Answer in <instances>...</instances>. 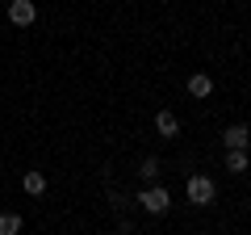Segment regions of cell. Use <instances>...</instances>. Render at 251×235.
Segmentation results:
<instances>
[{
  "instance_id": "1",
  "label": "cell",
  "mask_w": 251,
  "mask_h": 235,
  "mask_svg": "<svg viewBox=\"0 0 251 235\" xmlns=\"http://www.w3.org/2000/svg\"><path fill=\"white\" fill-rule=\"evenodd\" d=\"M184 193H188V202H193V206H209V202H214V193H218V185L209 181L205 172H197V176H188Z\"/></svg>"
},
{
  "instance_id": "9",
  "label": "cell",
  "mask_w": 251,
  "mask_h": 235,
  "mask_svg": "<svg viewBox=\"0 0 251 235\" xmlns=\"http://www.w3.org/2000/svg\"><path fill=\"white\" fill-rule=\"evenodd\" d=\"M226 168L230 172H247V151H226Z\"/></svg>"
},
{
  "instance_id": "4",
  "label": "cell",
  "mask_w": 251,
  "mask_h": 235,
  "mask_svg": "<svg viewBox=\"0 0 251 235\" xmlns=\"http://www.w3.org/2000/svg\"><path fill=\"white\" fill-rule=\"evenodd\" d=\"M155 130H159L163 139H176L180 135V118L172 114V109H159V114H155Z\"/></svg>"
},
{
  "instance_id": "3",
  "label": "cell",
  "mask_w": 251,
  "mask_h": 235,
  "mask_svg": "<svg viewBox=\"0 0 251 235\" xmlns=\"http://www.w3.org/2000/svg\"><path fill=\"white\" fill-rule=\"evenodd\" d=\"M9 21L21 26V29H29L38 21V4H34V0H9Z\"/></svg>"
},
{
  "instance_id": "6",
  "label": "cell",
  "mask_w": 251,
  "mask_h": 235,
  "mask_svg": "<svg viewBox=\"0 0 251 235\" xmlns=\"http://www.w3.org/2000/svg\"><path fill=\"white\" fill-rule=\"evenodd\" d=\"M188 92H193V97H209V92H214V80H209L205 72H193L188 76Z\"/></svg>"
},
{
  "instance_id": "5",
  "label": "cell",
  "mask_w": 251,
  "mask_h": 235,
  "mask_svg": "<svg viewBox=\"0 0 251 235\" xmlns=\"http://www.w3.org/2000/svg\"><path fill=\"white\" fill-rule=\"evenodd\" d=\"M247 139H251L247 126H226V130H222V143L230 147V151H247Z\"/></svg>"
},
{
  "instance_id": "8",
  "label": "cell",
  "mask_w": 251,
  "mask_h": 235,
  "mask_svg": "<svg viewBox=\"0 0 251 235\" xmlns=\"http://www.w3.org/2000/svg\"><path fill=\"white\" fill-rule=\"evenodd\" d=\"M0 235H21V214H0Z\"/></svg>"
},
{
  "instance_id": "2",
  "label": "cell",
  "mask_w": 251,
  "mask_h": 235,
  "mask_svg": "<svg viewBox=\"0 0 251 235\" xmlns=\"http://www.w3.org/2000/svg\"><path fill=\"white\" fill-rule=\"evenodd\" d=\"M143 210L147 214H168V206H172V193L163 189V185H151V189H143Z\"/></svg>"
},
{
  "instance_id": "7",
  "label": "cell",
  "mask_w": 251,
  "mask_h": 235,
  "mask_svg": "<svg viewBox=\"0 0 251 235\" xmlns=\"http://www.w3.org/2000/svg\"><path fill=\"white\" fill-rule=\"evenodd\" d=\"M21 185H25V193H29V198H38V193H46V176H42L38 168H29V172H25V181H21Z\"/></svg>"
},
{
  "instance_id": "10",
  "label": "cell",
  "mask_w": 251,
  "mask_h": 235,
  "mask_svg": "<svg viewBox=\"0 0 251 235\" xmlns=\"http://www.w3.org/2000/svg\"><path fill=\"white\" fill-rule=\"evenodd\" d=\"M143 176H147V181L159 176V160H155V155H147V160H143Z\"/></svg>"
}]
</instances>
